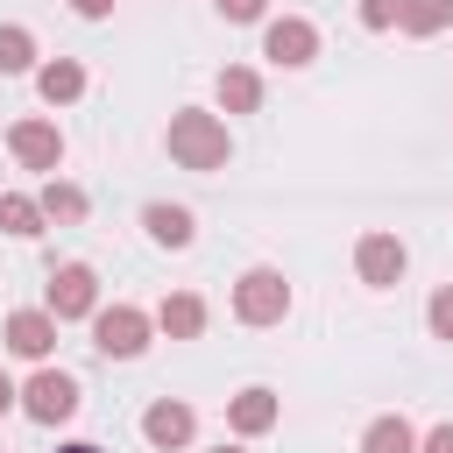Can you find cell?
Returning <instances> with one entry per match:
<instances>
[{"mask_svg": "<svg viewBox=\"0 0 453 453\" xmlns=\"http://www.w3.org/2000/svg\"><path fill=\"white\" fill-rule=\"evenodd\" d=\"M425 326H432V340L453 347V283H439V290L425 297Z\"/></svg>", "mask_w": 453, "mask_h": 453, "instance_id": "44dd1931", "label": "cell"}, {"mask_svg": "<svg viewBox=\"0 0 453 453\" xmlns=\"http://www.w3.org/2000/svg\"><path fill=\"white\" fill-rule=\"evenodd\" d=\"M35 205H42V219H57V226H78V219L92 212V198H85L71 177H50V184L35 191Z\"/></svg>", "mask_w": 453, "mask_h": 453, "instance_id": "9a60e30c", "label": "cell"}, {"mask_svg": "<svg viewBox=\"0 0 453 453\" xmlns=\"http://www.w3.org/2000/svg\"><path fill=\"white\" fill-rule=\"evenodd\" d=\"M14 403H21V389H14V375H7V368H0V418H7V411H14Z\"/></svg>", "mask_w": 453, "mask_h": 453, "instance_id": "d4e9b609", "label": "cell"}, {"mask_svg": "<svg viewBox=\"0 0 453 453\" xmlns=\"http://www.w3.org/2000/svg\"><path fill=\"white\" fill-rule=\"evenodd\" d=\"M262 57L283 64V71H304V64L319 57V28H311L304 14H276V21L262 28Z\"/></svg>", "mask_w": 453, "mask_h": 453, "instance_id": "8992f818", "label": "cell"}, {"mask_svg": "<svg viewBox=\"0 0 453 453\" xmlns=\"http://www.w3.org/2000/svg\"><path fill=\"white\" fill-rule=\"evenodd\" d=\"M156 333H170V340H198V333H205V297H198V290H170V297L156 304Z\"/></svg>", "mask_w": 453, "mask_h": 453, "instance_id": "4fadbf2b", "label": "cell"}, {"mask_svg": "<svg viewBox=\"0 0 453 453\" xmlns=\"http://www.w3.org/2000/svg\"><path fill=\"white\" fill-rule=\"evenodd\" d=\"M0 71L14 78V71H35V35L21 28V21H0Z\"/></svg>", "mask_w": 453, "mask_h": 453, "instance_id": "ffe728a7", "label": "cell"}, {"mask_svg": "<svg viewBox=\"0 0 453 453\" xmlns=\"http://www.w3.org/2000/svg\"><path fill=\"white\" fill-rule=\"evenodd\" d=\"M0 234H14V241L42 234V205H35L28 191H0Z\"/></svg>", "mask_w": 453, "mask_h": 453, "instance_id": "ac0fdd59", "label": "cell"}, {"mask_svg": "<svg viewBox=\"0 0 453 453\" xmlns=\"http://www.w3.org/2000/svg\"><path fill=\"white\" fill-rule=\"evenodd\" d=\"M212 7H219L226 21H262V7H269V0H212Z\"/></svg>", "mask_w": 453, "mask_h": 453, "instance_id": "603a6c76", "label": "cell"}, {"mask_svg": "<svg viewBox=\"0 0 453 453\" xmlns=\"http://www.w3.org/2000/svg\"><path fill=\"white\" fill-rule=\"evenodd\" d=\"M354 269H361V283H368V290H389V283H403L411 255H403V241H396V234H361V241H354Z\"/></svg>", "mask_w": 453, "mask_h": 453, "instance_id": "9c48e42d", "label": "cell"}, {"mask_svg": "<svg viewBox=\"0 0 453 453\" xmlns=\"http://www.w3.org/2000/svg\"><path fill=\"white\" fill-rule=\"evenodd\" d=\"M212 453H248V446H212Z\"/></svg>", "mask_w": 453, "mask_h": 453, "instance_id": "83f0119b", "label": "cell"}, {"mask_svg": "<svg viewBox=\"0 0 453 453\" xmlns=\"http://www.w3.org/2000/svg\"><path fill=\"white\" fill-rule=\"evenodd\" d=\"M403 0H361V28H396Z\"/></svg>", "mask_w": 453, "mask_h": 453, "instance_id": "7402d4cb", "label": "cell"}, {"mask_svg": "<svg viewBox=\"0 0 453 453\" xmlns=\"http://www.w3.org/2000/svg\"><path fill=\"white\" fill-rule=\"evenodd\" d=\"M50 347H57V319H50L42 304L7 311V354H21V361H50Z\"/></svg>", "mask_w": 453, "mask_h": 453, "instance_id": "30bf717a", "label": "cell"}, {"mask_svg": "<svg viewBox=\"0 0 453 453\" xmlns=\"http://www.w3.org/2000/svg\"><path fill=\"white\" fill-rule=\"evenodd\" d=\"M21 411L35 418V425H71L78 418V375H64V368H35L28 382H21Z\"/></svg>", "mask_w": 453, "mask_h": 453, "instance_id": "277c9868", "label": "cell"}, {"mask_svg": "<svg viewBox=\"0 0 453 453\" xmlns=\"http://www.w3.org/2000/svg\"><path fill=\"white\" fill-rule=\"evenodd\" d=\"M234 319H241V326H283V319H290V283H283V269L255 262V269L234 283Z\"/></svg>", "mask_w": 453, "mask_h": 453, "instance_id": "3957f363", "label": "cell"}, {"mask_svg": "<svg viewBox=\"0 0 453 453\" xmlns=\"http://www.w3.org/2000/svg\"><path fill=\"white\" fill-rule=\"evenodd\" d=\"M142 226H149V241L156 248H191L198 241V219H191V205H142Z\"/></svg>", "mask_w": 453, "mask_h": 453, "instance_id": "7c38bea8", "label": "cell"}, {"mask_svg": "<svg viewBox=\"0 0 453 453\" xmlns=\"http://www.w3.org/2000/svg\"><path fill=\"white\" fill-rule=\"evenodd\" d=\"M142 439H149L156 453H184V446L198 439V411L177 403V396H156V403L142 411Z\"/></svg>", "mask_w": 453, "mask_h": 453, "instance_id": "ba28073f", "label": "cell"}, {"mask_svg": "<svg viewBox=\"0 0 453 453\" xmlns=\"http://www.w3.org/2000/svg\"><path fill=\"white\" fill-rule=\"evenodd\" d=\"M361 453H418V432H411V418L382 411V418L361 432Z\"/></svg>", "mask_w": 453, "mask_h": 453, "instance_id": "e0dca14e", "label": "cell"}, {"mask_svg": "<svg viewBox=\"0 0 453 453\" xmlns=\"http://www.w3.org/2000/svg\"><path fill=\"white\" fill-rule=\"evenodd\" d=\"M57 453H106V446H92V439H71V446H57Z\"/></svg>", "mask_w": 453, "mask_h": 453, "instance_id": "4316f807", "label": "cell"}, {"mask_svg": "<svg viewBox=\"0 0 453 453\" xmlns=\"http://www.w3.org/2000/svg\"><path fill=\"white\" fill-rule=\"evenodd\" d=\"M35 92H42V106H71V99H85V64H78V57H50V64L35 71Z\"/></svg>", "mask_w": 453, "mask_h": 453, "instance_id": "5bb4252c", "label": "cell"}, {"mask_svg": "<svg viewBox=\"0 0 453 453\" xmlns=\"http://www.w3.org/2000/svg\"><path fill=\"white\" fill-rule=\"evenodd\" d=\"M7 149H14L21 170L57 177V163H64V127H57V120H14V127H7Z\"/></svg>", "mask_w": 453, "mask_h": 453, "instance_id": "52a82bcc", "label": "cell"}, {"mask_svg": "<svg viewBox=\"0 0 453 453\" xmlns=\"http://www.w3.org/2000/svg\"><path fill=\"white\" fill-rule=\"evenodd\" d=\"M163 149H170V163H177V170H198V177L226 170V156H234L226 120H219V113H205V106H177V113H170V127H163Z\"/></svg>", "mask_w": 453, "mask_h": 453, "instance_id": "6da1fadb", "label": "cell"}, {"mask_svg": "<svg viewBox=\"0 0 453 453\" xmlns=\"http://www.w3.org/2000/svg\"><path fill=\"white\" fill-rule=\"evenodd\" d=\"M255 106H262V71L226 64L219 71V113H255Z\"/></svg>", "mask_w": 453, "mask_h": 453, "instance_id": "2e32d148", "label": "cell"}, {"mask_svg": "<svg viewBox=\"0 0 453 453\" xmlns=\"http://www.w3.org/2000/svg\"><path fill=\"white\" fill-rule=\"evenodd\" d=\"M396 28L403 35H439V28H453V0H403Z\"/></svg>", "mask_w": 453, "mask_h": 453, "instance_id": "d6986e66", "label": "cell"}, {"mask_svg": "<svg viewBox=\"0 0 453 453\" xmlns=\"http://www.w3.org/2000/svg\"><path fill=\"white\" fill-rule=\"evenodd\" d=\"M276 418H283V403H276V389H262V382H248L241 396H226V425H234V439H262Z\"/></svg>", "mask_w": 453, "mask_h": 453, "instance_id": "8fae6325", "label": "cell"}, {"mask_svg": "<svg viewBox=\"0 0 453 453\" xmlns=\"http://www.w3.org/2000/svg\"><path fill=\"white\" fill-rule=\"evenodd\" d=\"M57 326L64 319H92L99 311V276H92V262H64V269H50V304H42Z\"/></svg>", "mask_w": 453, "mask_h": 453, "instance_id": "5b68a950", "label": "cell"}, {"mask_svg": "<svg viewBox=\"0 0 453 453\" xmlns=\"http://www.w3.org/2000/svg\"><path fill=\"white\" fill-rule=\"evenodd\" d=\"M149 340H156V311H142V304H99L92 311V347L106 361H134Z\"/></svg>", "mask_w": 453, "mask_h": 453, "instance_id": "7a4b0ae2", "label": "cell"}, {"mask_svg": "<svg viewBox=\"0 0 453 453\" xmlns=\"http://www.w3.org/2000/svg\"><path fill=\"white\" fill-rule=\"evenodd\" d=\"M71 7H78L85 21H106V14H113V0H71Z\"/></svg>", "mask_w": 453, "mask_h": 453, "instance_id": "484cf974", "label": "cell"}, {"mask_svg": "<svg viewBox=\"0 0 453 453\" xmlns=\"http://www.w3.org/2000/svg\"><path fill=\"white\" fill-rule=\"evenodd\" d=\"M418 453H453V425H432V432L418 439Z\"/></svg>", "mask_w": 453, "mask_h": 453, "instance_id": "cb8c5ba5", "label": "cell"}]
</instances>
